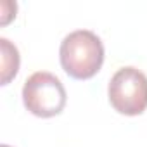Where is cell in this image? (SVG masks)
Segmentation results:
<instances>
[{
  "mask_svg": "<svg viewBox=\"0 0 147 147\" xmlns=\"http://www.w3.org/2000/svg\"><path fill=\"white\" fill-rule=\"evenodd\" d=\"M62 69L75 80L95 76L104 62V45L90 30H76L64 36L59 49Z\"/></svg>",
  "mask_w": 147,
  "mask_h": 147,
  "instance_id": "obj_1",
  "label": "cell"
},
{
  "mask_svg": "<svg viewBox=\"0 0 147 147\" xmlns=\"http://www.w3.org/2000/svg\"><path fill=\"white\" fill-rule=\"evenodd\" d=\"M0 147H11V145H7V144H2V145H0Z\"/></svg>",
  "mask_w": 147,
  "mask_h": 147,
  "instance_id": "obj_5",
  "label": "cell"
},
{
  "mask_svg": "<svg viewBox=\"0 0 147 147\" xmlns=\"http://www.w3.org/2000/svg\"><path fill=\"white\" fill-rule=\"evenodd\" d=\"M66 88L61 80L47 71H36L23 85L24 107L38 118H52L66 106Z\"/></svg>",
  "mask_w": 147,
  "mask_h": 147,
  "instance_id": "obj_2",
  "label": "cell"
},
{
  "mask_svg": "<svg viewBox=\"0 0 147 147\" xmlns=\"http://www.w3.org/2000/svg\"><path fill=\"white\" fill-rule=\"evenodd\" d=\"M0 50H2V85H7L19 71V50L7 38H0Z\"/></svg>",
  "mask_w": 147,
  "mask_h": 147,
  "instance_id": "obj_4",
  "label": "cell"
},
{
  "mask_svg": "<svg viewBox=\"0 0 147 147\" xmlns=\"http://www.w3.org/2000/svg\"><path fill=\"white\" fill-rule=\"evenodd\" d=\"M107 95L119 114H142L147 109V76L133 66L119 67L109 82Z\"/></svg>",
  "mask_w": 147,
  "mask_h": 147,
  "instance_id": "obj_3",
  "label": "cell"
}]
</instances>
